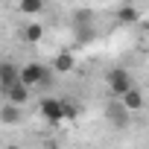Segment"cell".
<instances>
[{
  "mask_svg": "<svg viewBox=\"0 0 149 149\" xmlns=\"http://www.w3.org/2000/svg\"><path fill=\"white\" fill-rule=\"evenodd\" d=\"M105 82H108V91H111L114 97H123V94H129V91L134 88L132 76H129L123 67H111V70H108V76H105Z\"/></svg>",
  "mask_w": 149,
  "mask_h": 149,
  "instance_id": "cell-1",
  "label": "cell"
},
{
  "mask_svg": "<svg viewBox=\"0 0 149 149\" xmlns=\"http://www.w3.org/2000/svg\"><path fill=\"white\" fill-rule=\"evenodd\" d=\"M21 82H24L26 88L47 85V82H50V70H47L44 64H35V61H29L26 67H21Z\"/></svg>",
  "mask_w": 149,
  "mask_h": 149,
  "instance_id": "cell-2",
  "label": "cell"
},
{
  "mask_svg": "<svg viewBox=\"0 0 149 149\" xmlns=\"http://www.w3.org/2000/svg\"><path fill=\"white\" fill-rule=\"evenodd\" d=\"M21 82V70L12 64V61H3V67H0V88H3V94L9 88H15Z\"/></svg>",
  "mask_w": 149,
  "mask_h": 149,
  "instance_id": "cell-3",
  "label": "cell"
},
{
  "mask_svg": "<svg viewBox=\"0 0 149 149\" xmlns=\"http://www.w3.org/2000/svg\"><path fill=\"white\" fill-rule=\"evenodd\" d=\"M105 114H108V120H111L114 126H120V129H123V126L129 123V114H132V111H129V108L117 100V102H111V105L105 108Z\"/></svg>",
  "mask_w": 149,
  "mask_h": 149,
  "instance_id": "cell-4",
  "label": "cell"
},
{
  "mask_svg": "<svg viewBox=\"0 0 149 149\" xmlns=\"http://www.w3.org/2000/svg\"><path fill=\"white\" fill-rule=\"evenodd\" d=\"M41 114L56 123V120L64 117V102H61V100H41Z\"/></svg>",
  "mask_w": 149,
  "mask_h": 149,
  "instance_id": "cell-5",
  "label": "cell"
},
{
  "mask_svg": "<svg viewBox=\"0 0 149 149\" xmlns=\"http://www.w3.org/2000/svg\"><path fill=\"white\" fill-rule=\"evenodd\" d=\"M26 100H29V88L24 85V82H18L15 88H9L6 91V102H12V105H26Z\"/></svg>",
  "mask_w": 149,
  "mask_h": 149,
  "instance_id": "cell-6",
  "label": "cell"
},
{
  "mask_svg": "<svg viewBox=\"0 0 149 149\" xmlns=\"http://www.w3.org/2000/svg\"><path fill=\"white\" fill-rule=\"evenodd\" d=\"M120 102H123L129 111H140V108H143V94H140L137 88H132L129 94H123V97H120Z\"/></svg>",
  "mask_w": 149,
  "mask_h": 149,
  "instance_id": "cell-7",
  "label": "cell"
},
{
  "mask_svg": "<svg viewBox=\"0 0 149 149\" xmlns=\"http://www.w3.org/2000/svg\"><path fill=\"white\" fill-rule=\"evenodd\" d=\"M41 35H44V26H41V24H26V26L21 29V38H24V41H29V44L41 41Z\"/></svg>",
  "mask_w": 149,
  "mask_h": 149,
  "instance_id": "cell-8",
  "label": "cell"
},
{
  "mask_svg": "<svg viewBox=\"0 0 149 149\" xmlns=\"http://www.w3.org/2000/svg\"><path fill=\"white\" fill-rule=\"evenodd\" d=\"M73 64H76V61H73V56H70V53H58V56L53 58V67H56L58 73H67V70H73Z\"/></svg>",
  "mask_w": 149,
  "mask_h": 149,
  "instance_id": "cell-9",
  "label": "cell"
},
{
  "mask_svg": "<svg viewBox=\"0 0 149 149\" xmlns=\"http://www.w3.org/2000/svg\"><path fill=\"white\" fill-rule=\"evenodd\" d=\"M44 6H47L44 0H18V9H21L24 15H38Z\"/></svg>",
  "mask_w": 149,
  "mask_h": 149,
  "instance_id": "cell-10",
  "label": "cell"
},
{
  "mask_svg": "<svg viewBox=\"0 0 149 149\" xmlns=\"http://www.w3.org/2000/svg\"><path fill=\"white\" fill-rule=\"evenodd\" d=\"M117 21L120 24H134L137 21V9L134 6H120L117 9Z\"/></svg>",
  "mask_w": 149,
  "mask_h": 149,
  "instance_id": "cell-11",
  "label": "cell"
},
{
  "mask_svg": "<svg viewBox=\"0 0 149 149\" xmlns=\"http://www.w3.org/2000/svg\"><path fill=\"white\" fill-rule=\"evenodd\" d=\"M18 117H21V114H18V105H12V102H6V108L0 111V120H3L6 126H12V123H18Z\"/></svg>",
  "mask_w": 149,
  "mask_h": 149,
  "instance_id": "cell-12",
  "label": "cell"
},
{
  "mask_svg": "<svg viewBox=\"0 0 149 149\" xmlns=\"http://www.w3.org/2000/svg\"><path fill=\"white\" fill-rule=\"evenodd\" d=\"M64 117H76V105L73 102H64Z\"/></svg>",
  "mask_w": 149,
  "mask_h": 149,
  "instance_id": "cell-13",
  "label": "cell"
},
{
  "mask_svg": "<svg viewBox=\"0 0 149 149\" xmlns=\"http://www.w3.org/2000/svg\"><path fill=\"white\" fill-rule=\"evenodd\" d=\"M6 149H21V146H15V143H9V146H6Z\"/></svg>",
  "mask_w": 149,
  "mask_h": 149,
  "instance_id": "cell-14",
  "label": "cell"
},
{
  "mask_svg": "<svg viewBox=\"0 0 149 149\" xmlns=\"http://www.w3.org/2000/svg\"><path fill=\"white\" fill-rule=\"evenodd\" d=\"M44 3H47V0H44Z\"/></svg>",
  "mask_w": 149,
  "mask_h": 149,
  "instance_id": "cell-15",
  "label": "cell"
}]
</instances>
